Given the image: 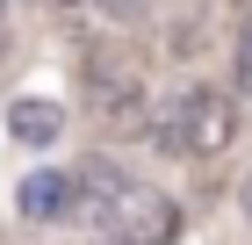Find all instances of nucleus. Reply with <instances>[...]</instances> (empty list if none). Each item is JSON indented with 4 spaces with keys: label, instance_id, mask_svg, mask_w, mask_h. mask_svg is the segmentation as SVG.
<instances>
[{
    "label": "nucleus",
    "instance_id": "1",
    "mask_svg": "<svg viewBox=\"0 0 252 245\" xmlns=\"http://www.w3.org/2000/svg\"><path fill=\"white\" fill-rule=\"evenodd\" d=\"M72 216L94 238H123V245H173L180 238V202L166 188H152L144 173L108 166V159H87L72 173Z\"/></svg>",
    "mask_w": 252,
    "mask_h": 245
},
{
    "label": "nucleus",
    "instance_id": "2",
    "mask_svg": "<svg viewBox=\"0 0 252 245\" xmlns=\"http://www.w3.org/2000/svg\"><path fill=\"white\" fill-rule=\"evenodd\" d=\"M152 144L180 151V159H223L238 144V101L223 87H180L166 108H152Z\"/></svg>",
    "mask_w": 252,
    "mask_h": 245
},
{
    "label": "nucleus",
    "instance_id": "3",
    "mask_svg": "<svg viewBox=\"0 0 252 245\" xmlns=\"http://www.w3.org/2000/svg\"><path fill=\"white\" fill-rule=\"evenodd\" d=\"M79 94H87V108L108 123V130L137 137L152 130V101H144V65H137L130 51H116V43H94V51L79 58Z\"/></svg>",
    "mask_w": 252,
    "mask_h": 245
},
{
    "label": "nucleus",
    "instance_id": "4",
    "mask_svg": "<svg viewBox=\"0 0 252 245\" xmlns=\"http://www.w3.org/2000/svg\"><path fill=\"white\" fill-rule=\"evenodd\" d=\"M15 209L29 216V224H58V216H72V173L36 166V173L15 188Z\"/></svg>",
    "mask_w": 252,
    "mask_h": 245
},
{
    "label": "nucleus",
    "instance_id": "5",
    "mask_svg": "<svg viewBox=\"0 0 252 245\" xmlns=\"http://www.w3.org/2000/svg\"><path fill=\"white\" fill-rule=\"evenodd\" d=\"M7 130H15L22 144H58L65 115H58V101H29V94H22L15 108H7Z\"/></svg>",
    "mask_w": 252,
    "mask_h": 245
},
{
    "label": "nucleus",
    "instance_id": "6",
    "mask_svg": "<svg viewBox=\"0 0 252 245\" xmlns=\"http://www.w3.org/2000/svg\"><path fill=\"white\" fill-rule=\"evenodd\" d=\"M231 87L252 101V15L238 22V36H231Z\"/></svg>",
    "mask_w": 252,
    "mask_h": 245
},
{
    "label": "nucleus",
    "instance_id": "7",
    "mask_svg": "<svg viewBox=\"0 0 252 245\" xmlns=\"http://www.w3.org/2000/svg\"><path fill=\"white\" fill-rule=\"evenodd\" d=\"M238 202H245V216H252V173H245V188H238Z\"/></svg>",
    "mask_w": 252,
    "mask_h": 245
},
{
    "label": "nucleus",
    "instance_id": "8",
    "mask_svg": "<svg viewBox=\"0 0 252 245\" xmlns=\"http://www.w3.org/2000/svg\"><path fill=\"white\" fill-rule=\"evenodd\" d=\"M94 245H123V238H94Z\"/></svg>",
    "mask_w": 252,
    "mask_h": 245
},
{
    "label": "nucleus",
    "instance_id": "9",
    "mask_svg": "<svg viewBox=\"0 0 252 245\" xmlns=\"http://www.w3.org/2000/svg\"><path fill=\"white\" fill-rule=\"evenodd\" d=\"M58 7H79V0H58Z\"/></svg>",
    "mask_w": 252,
    "mask_h": 245
},
{
    "label": "nucleus",
    "instance_id": "10",
    "mask_svg": "<svg viewBox=\"0 0 252 245\" xmlns=\"http://www.w3.org/2000/svg\"><path fill=\"white\" fill-rule=\"evenodd\" d=\"M0 7H7V0H0Z\"/></svg>",
    "mask_w": 252,
    "mask_h": 245
}]
</instances>
